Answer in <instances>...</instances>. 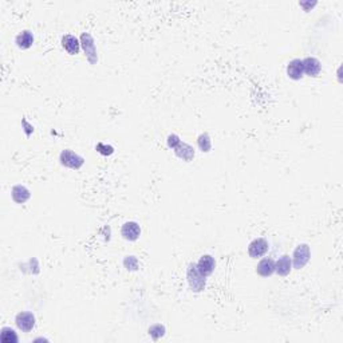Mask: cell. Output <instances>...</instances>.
<instances>
[{
    "label": "cell",
    "mask_w": 343,
    "mask_h": 343,
    "mask_svg": "<svg viewBox=\"0 0 343 343\" xmlns=\"http://www.w3.org/2000/svg\"><path fill=\"white\" fill-rule=\"evenodd\" d=\"M188 275V283H189V287L191 290L194 292H201L204 291L205 288V284H207V276H204L200 274V271L197 270V265L196 264H189L187 271Z\"/></svg>",
    "instance_id": "6da1fadb"
},
{
    "label": "cell",
    "mask_w": 343,
    "mask_h": 343,
    "mask_svg": "<svg viewBox=\"0 0 343 343\" xmlns=\"http://www.w3.org/2000/svg\"><path fill=\"white\" fill-rule=\"evenodd\" d=\"M311 257V251L307 244H299L292 254V265L297 270H301L304 265L310 261Z\"/></svg>",
    "instance_id": "7a4b0ae2"
},
{
    "label": "cell",
    "mask_w": 343,
    "mask_h": 343,
    "mask_svg": "<svg viewBox=\"0 0 343 343\" xmlns=\"http://www.w3.org/2000/svg\"><path fill=\"white\" fill-rule=\"evenodd\" d=\"M81 44L84 48L85 54L87 57V61L91 64H97L98 62V55H97V48H95V43H94L93 37L88 32H84L81 35Z\"/></svg>",
    "instance_id": "3957f363"
},
{
    "label": "cell",
    "mask_w": 343,
    "mask_h": 343,
    "mask_svg": "<svg viewBox=\"0 0 343 343\" xmlns=\"http://www.w3.org/2000/svg\"><path fill=\"white\" fill-rule=\"evenodd\" d=\"M59 160H61V164H62L63 167L71 168V169H79V168L85 164L84 157H81L79 154L68 150V149L67 150H63L62 153H61Z\"/></svg>",
    "instance_id": "277c9868"
},
{
    "label": "cell",
    "mask_w": 343,
    "mask_h": 343,
    "mask_svg": "<svg viewBox=\"0 0 343 343\" xmlns=\"http://www.w3.org/2000/svg\"><path fill=\"white\" fill-rule=\"evenodd\" d=\"M15 323L18 328L21 330L23 333H30L32 328L35 327V317L32 312H19L15 318Z\"/></svg>",
    "instance_id": "5b68a950"
},
{
    "label": "cell",
    "mask_w": 343,
    "mask_h": 343,
    "mask_svg": "<svg viewBox=\"0 0 343 343\" xmlns=\"http://www.w3.org/2000/svg\"><path fill=\"white\" fill-rule=\"evenodd\" d=\"M268 251V243L267 240L263 237H257V239L252 240L248 245V255L252 259H259L261 256H264Z\"/></svg>",
    "instance_id": "8992f818"
},
{
    "label": "cell",
    "mask_w": 343,
    "mask_h": 343,
    "mask_svg": "<svg viewBox=\"0 0 343 343\" xmlns=\"http://www.w3.org/2000/svg\"><path fill=\"white\" fill-rule=\"evenodd\" d=\"M121 235L125 240L129 241H135L140 237L141 235V227L135 221H128L122 225L121 228Z\"/></svg>",
    "instance_id": "52a82bcc"
},
{
    "label": "cell",
    "mask_w": 343,
    "mask_h": 343,
    "mask_svg": "<svg viewBox=\"0 0 343 343\" xmlns=\"http://www.w3.org/2000/svg\"><path fill=\"white\" fill-rule=\"evenodd\" d=\"M303 62V68H304V73L308 77H318L321 71H322V64L319 62V59L314 57H307L304 59H301Z\"/></svg>",
    "instance_id": "ba28073f"
},
{
    "label": "cell",
    "mask_w": 343,
    "mask_h": 343,
    "mask_svg": "<svg viewBox=\"0 0 343 343\" xmlns=\"http://www.w3.org/2000/svg\"><path fill=\"white\" fill-rule=\"evenodd\" d=\"M304 74V68H303V62L301 59H292L287 64V75L294 81H299L303 78Z\"/></svg>",
    "instance_id": "9c48e42d"
},
{
    "label": "cell",
    "mask_w": 343,
    "mask_h": 343,
    "mask_svg": "<svg viewBox=\"0 0 343 343\" xmlns=\"http://www.w3.org/2000/svg\"><path fill=\"white\" fill-rule=\"evenodd\" d=\"M196 265H197V270L200 271L201 275L209 276L216 268V261L211 255H203Z\"/></svg>",
    "instance_id": "30bf717a"
},
{
    "label": "cell",
    "mask_w": 343,
    "mask_h": 343,
    "mask_svg": "<svg viewBox=\"0 0 343 343\" xmlns=\"http://www.w3.org/2000/svg\"><path fill=\"white\" fill-rule=\"evenodd\" d=\"M256 272L257 275L263 278H268L275 272V261L271 257H264L259 261V264L256 265Z\"/></svg>",
    "instance_id": "8fae6325"
},
{
    "label": "cell",
    "mask_w": 343,
    "mask_h": 343,
    "mask_svg": "<svg viewBox=\"0 0 343 343\" xmlns=\"http://www.w3.org/2000/svg\"><path fill=\"white\" fill-rule=\"evenodd\" d=\"M62 46L70 55H77L81 50V41L74 35H64L62 38Z\"/></svg>",
    "instance_id": "7c38bea8"
},
{
    "label": "cell",
    "mask_w": 343,
    "mask_h": 343,
    "mask_svg": "<svg viewBox=\"0 0 343 343\" xmlns=\"http://www.w3.org/2000/svg\"><path fill=\"white\" fill-rule=\"evenodd\" d=\"M292 270V260L288 255H283L275 263V272L280 276H287Z\"/></svg>",
    "instance_id": "4fadbf2b"
},
{
    "label": "cell",
    "mask_w": 343,
    "mask_h": 343,
    "mask_svg": "<svg viewBox=\"0 0 343 343\" xmlns=\"http://www.w3.org/2000/svg\"><path fill=\"white\" fill-rule=\"evenodd\" d=\"M11 194H12L14 201L18 204H24L28 198L31 197V192L24 185H15L11 191Z\"/></svg>",
    "instance_id": "5bb4252c"
},
{
    "label": "cell",
    "mask_w": 343,
    "mask_h": 343,
    "mask_svg": "<svg viewBox=\"0 0 343 343\" xmlns=\"http://www.w3.org/2000/svg\"><path fill=\"white\" fill-rule=\"evenodd\" d=\"M176 153L177 157H180L184 161H191L193 157H194V150L191 145H188L185 142H180L178 145L173 149Z\"/></svg>",
    "instance_id": "9a60e30c"
},
{
    "label": "cell",
    "mask_w": 343,
    "mask_h": 343,
    "mask_svg": "<svg viewBox=\"0 0 343 343\" xmlns=\"http://www.w3.org/2000/svg\"><path fill=\"white\" fill-rule=\"evenodd\" d=\"M16 42V46L19 47V48H23V50H27V48H30V47L32 46V43H34V35H32L30 31H21L18 37H16L15 39Z\"/></svg>",
    "instance_id": "2e32d148"
},
{
    "label": "cell",
    "mask_w": 343,
    "mask_h": 343,
    "mask_svg": "<svg viewBox=\"0 0 343 343\" xmlns=\"http://www.w3.org/2000/svg\"><path fill=\"white\" fill-rule=\"evenodd\" d=\"M0 341L3 343H18L19 338L15 330H12L11 327H3L0 331Z\"/></svg>",
    "instance_id": "e0dca14e"
},
{
    "label": "cell",
    "mask_w": 343,
    "mask_h": 343,
    "mask_svg": "<svg viewBox=\"0 0 343 343\" xmlns=\"http://www.w3.org/2000/svg\"><path fill=\"white\" fill-rule=\"evenodd\" d=\"M197 145H198V148L201 149V151L208 153V151L211 150V148H212V141H211V137H209V134H207V133H203V134L198 135Z\"/></svg>",
    "instance_id": "ac0fdd59"
},
{
    "label": "cell",
    "mask_w": 343,
    "mask_h": 343,
    "mask_svg": "<svg viewBox=\"0 0 343 343\" xmlns=\"http://www.w3.org/2000/svg\"><path fill=\"white\" fill-rule=\"evenodd\" d=\"M164 333H165V327L161 326V324H154V326H151L149 328V334H150V337L153 339H158L164 335Z\"/></svg>",
    "instance_id": "d6986e66"
},
{
    "label": "cell",
    "mask_w": 343,
    "mask_h": 343,
    "mask_svg": "<svg viewBox=\"0 0 343 343\" xmlns=\"http://www.w3.org/2000/svg\"><path fill=\"white\" fill-rule=\"evenodd\" d=\"M95 149H97V151H99L101 154H104V156H110V154H113V153H114L113 146H107V145H105V144H98Z\"/></svg>",
    "instance_id": "ffe728a7"
},
{
    "label": "cell",
    "mask_w": 343,
    "mask_h": 343,
    "mask_svg": "<svg viewBox=\"0 0 343 343\" xmlns=\"http://www.w3.org/2000/svg\"><path fill=\"white\" fill-rule=\"evenodd\" d=\"M124 264H125V267L128 270H137L138 263H137V259H135L134 256H128V257L124 260Z\"/></svg>",
    "instance_id": "44dd1931"
},
{
    "label": "cell",
    "mask_w": 343,
    "mask_h": 343,
    "mask_svg": "<svg viewBox=\"0 0 343 343\" xmlns=\"http://www.w3.org/2000/svg\"><path fill=\"white\" fill-rule=\"evenodd\" d=\"M180 142H181V140H180V137L177 134H171L168 137V146L172 148V149H174Z\"/></svg>",
    "instance_id": "7402d4cb"
}]
</instances>
